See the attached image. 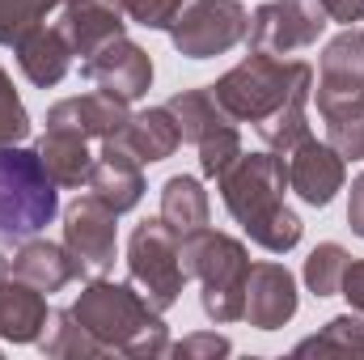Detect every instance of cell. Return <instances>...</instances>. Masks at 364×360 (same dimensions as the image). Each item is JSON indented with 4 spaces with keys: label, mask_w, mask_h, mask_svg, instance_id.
<instances>
[{
    "label": "cell",
    "mask_w": 364,
    "mask_h": 360,
    "mask_svg": "<svg viewBox=\"0 0 364 360\" xmlns=\"http://www.w3.org/2000/svg\"><path fill=\"white\" fill-rule=\"evenodd\" d=\"M343 110H364V30L343 26L322 47L318 60V115H343Z\"/></svg>",
    "instance_id": "obj_9"
},
{
    "label": "cell",
    "mask_w": 364,
    "mask_h": 360,
    "mask_svg": "<svg viewBox=\"0 0 364 360\" xmlns=\"http://www.w3.org/2000/svg\"><path fill=\"white\" fill-rule=\"evenodd\" d=\"M296 275L284 268V263H250L246 275V322L255 331H279L296 318Z\"/></svg>",
    "instance_id": "obj_13"
},
{
    "label": "cell",
    "mask_w": 364,
    "mask_h": 360,
    "mask_svg": "<svg viewBox=\"0 0 364 360\" xmlns=\"http://www.w3.org/2000/svg\"><path fill=\"white\" fill-rule=\"evenodd\" d=\"M178 119V132H182V144H199L203 136H212L220 123H229V115L216 106L212 90H178L170 102H166Z\"/></svg>",
    "instance_id": "obj_24"
},
{
    "label": "cell",
    "mask_w": 364,
    "mask_h": 360,
    "mask_svg": "<svg viewBox=\"0 0 364 360\" xmlns=\"http://www.w3.org/2000/svg\"><path fill=\"white\" fill-rule=\"evenodd\" d=\"M229 352H233V344L225 335H216V331H195L182 344H170V356L178 360H216V356H229Z\"/></svg>",
    "instance_id": "obj_33"
},
{
    "label": "cell",
    "mask_w": 364,
    "mask_h": 360,
    "mask_svg": "<svg viewBox=\"0 0 364 360\" xmlns=\"http://www.w3.org/2000/svg\"><path fill=\"white\" fill-rule=\"evenodd\" d=\"M174 233H195V229H203L208 221H212V203H208V191H203V182L191 179V174H174V179H166L161 186V212H157Z\"/></svg>",
    "instance_id": "obj_23"
},
{
    "label": "cell",
    "mask_w": 364,
    "mask_h": 360,
    "mask_svg": "<svg viewBox=\"0 0 364 360\" xmlns=\"http://www.w3.org/2000/svg\"><path fill=\"white\" fill-rule=\"evenodd\" d=\"M309 93H314V73L292 90V97L275 110L272 119H263L255 132H259V140L272 149V153H279V157H288L305 136H309Z\"/></svg>",
    "instance_id": "obj_22"
},
{
    "label": "cell",
    "mask_w": 364,
    "mask_h": 360,
    "mask_svg": "<svg viewBox=\"0 0 364 360\" xmlns=\"http://www.w3.org/2000/svg\"><path fill=\"white\" fill-rule=\"evenodd\" d=\"M348 225L356 238H364V174H356L352 191H348Z\"/></svg>",
    "instance_id": "obj_36"
},
{
    "label": "cell",
    "mask_w": 364,
    "mask_h": 360,
    "mask_svg": "<svg viewBox=\"0 0 364 360\" xmlns=\"http://www.w3.org/2000/svg\"><path fill=\"white\" fill-rule=\"evenodd\" d=\"M178 233L161 221V216H149L132 229L127 238V275L132 284L144 292V301L153 309H174L186 288V271H182V255H178Z\"/></svg>",
    "instance_id": "obj_6"
},
{
    "label": "cell",
    "mask_w": 364,
    "mask_h": 360,
    "mask_svg": "<svg viewBox=\"0 0 364 360\" xmlns=\"http://www.w3.org/2000/svg\"><path fill=\"white\" fill-rule=\"evenodd\" d=\"M64 246L81 263V275H106L119 255V212L106 208L97 195H77L64 208Z\"/></svg>",
    "instance_id": "obj_10"
},
{
    "label": "cell",
    "mask_w": 364,
    "mask_h": 360,
    "mask_svg": "<svg viewBox=\"0 0 364 360\" xmlns=\"http://www.w3.org/2000/svg\"><path fill=\"white\" fill-rule=\"evenodd\" d=\"M68 309L97 339L102 356H127V360L170 356V327H166L161 309H153L132 280L114 284L106 275H93Z\"/></svg>",
    "instance_id": "obj_2"
},
{
    "label": "cell",
    "mask_w": 364,
    "mask_h": 360,
    "mask_svg": "<svg viewBox=\"0 0 364 360\" xmlns=\"http://www.w3.org/2000/svg\"><path fill=\"white\" fill-rule=\"evenodd\" d=\"M9 271H13V263H9V255H4V250H0V280H4V275H9Z\"/></svg>",
    "instance_id": "obj_37"
},
{
    "label": "cell",
    "mask_w": 364,
    "mask_h": 360,
    "mask_svg": "<svg viewBox=\"0 0 364 360\" xmlns=\"http://www.w3.org/2000/svg\"><path fill=\"white\" fill-rule=\"evenodd\" d=\"M292 352L296 356H309V352H318V356H364V314L331 318L318 335L301 339Z\"/></svg>",
    "instance_id": "obj_26"
},
{
    "label": "cell",
    "mask_w": 364,
    "mask_h": 360,
    "mask_svg": "<svg viewBox=\"0 0 364 360\" xmlns=\"http://www.w3.org/2000/svg\"><path fill=\"white\" fill-rule=\"evenodd\" d=\"M246 30L250 13L242 9V0H186L182 17L170 30V43L186 60H212L246 43Z\"/></svg>",
    "instance_id": "obj_7"
},
{
    "label": "cell",
    "mask_w": 364,
    "mask_h": 360,
    "mask_svg": "<svg viewBox=\"0 0 364 360\" xmlns=\"http://www.w3.org/2000/svg\"><path fill=\"white\" fill-rule=\"evenodd\" d=\"M47 292H38L34 284L4 275L0 280V339L4 344H38V335L47 331Z\"/></svg>",
    "instance_id": "obj_19"
},
{
    "label": "cell",
    "mask_w": 364,
    "mask_h": 360,
    "mask_svg": "<svg viewBox=\"0 0 364 360\" xmlns=\"http://www.w3.org/2000/svg\"><path fill=\"white\" fill-rule=\"evenodd\" d=\"M220 199L229 208V216L246 229V238L255 246H263L267 255H288L305 225L301 216L284 203V191H288V162L263 149V153H242L220 179Z\"/></svg>",
    "instance_id": "obj_1"
},
{
    "label": "cell",
    "mask_w": 364,
    "mask_h": 360,
    "mask_svg": "<svg viewBox=\"0 0 364 360\" xmlns=\"http://www.w3.org/2000/svg\"><path fill=\"white\" fill-rule=\"evenodd\" d=\"M85 191L97 195L106 208H114L119 216L132 212L140 199H144V166L119 144V140H102V153L93 157Z\"/></svg>",
    "instance_id": "obj_15"
},
{
    "label": "cell",
    "mask_w": 364,
    "mask_h": 360,
    "mask_svg": "<svg viewBox=\"0 0 364 360\" xmlns=\"http://www.w3.org/2000/svg\"><path fill=\"white\" fill-rule=\"evenodd\" d=\"M140 166H157L166 157H174L182 144V132H178V119L170 106H149V110H136L123 132L114 136Z\"/></svg>",
    "instance_id": "obj_20"
},
{
    "label": "cell",
    "mask_w": 364,
    "mask_h": 360,
    "mask_svg": "<svg viewBox=\"0 0 364 360\" xmlns=\"http://www.w3.org/2000/svg\"><path fill=\"white\" fill-rule=\"evenodd\" d=\"M34 149H38L47 174L55 179L60 191H77V186H85L90 166H93V153H90V140H85V136L64 132V127H47V132L38 136Z\"/></svg>",
    "instance_id": "obj_21"
},
{
    "label": "cell",
    "mask_w": 364,
    "mask_h": 360,
    "mask_svg": "<svg viewBox=\"0 0 364 360\" xmlns=\"http://www.w3.org/2000/svg\"><path fill=\"white\" fill-rule=\"evenodd\" d=\"M127 119H132L127 102L102 90L81 93V97H60L55 106H47V127H64V132L85 136V140H114Z\"/></svg>",
    "instance_id": "obj_16"
},
{
    "label": "cell",
    "mask_w": 364,
    "mask_h": 360,
    "mask_svg": "<svg viewBox=\"0 0 364 360\" xmlns=\"http://www.w3.org/2000/svg\"><path fill=\"white\" fill-rule=\"evenodd\" d=\"M60 216V186L47 174L38 149H0V246L38 238Z\"/></svg>",
    "instance_id": "obj_4"
},
{
    "label": "cell",
    "mask_w": 364,
    "mask_h": 360,
    "mask_svg": "<svg viewBox=\"0 0 364 360\" xmlns=\"http://www.w3.org/2000/svg\"><path fill=\"white\" fill-rule=\"evenodd\" d=\"M326 4V17L339 21V26H356L364 21V0H322Z\"/></svg>",
    "instance_id": "obj_35"
},
{
    "label": "cell",
    "mask_w": 364,
    "mask_h": 360,
    "mask_svg": "<svg viewBox=\"0 0 364 360\" xmlns=\"http://www.w3.org/2000/svg\"><path fill=\"white\" fill-rule=\"evenodd\" d=\"M314 68L305 60H279L267 51H250L242 64H233L225 77H216L208 90L216 97V106L233 119V123H263L292 97V90L309 77Z\"/></svg>",
    "instance_id": "obj_5"
},
{
    "label": "cell",
    "mask_w": 364,
    "mask_h": 360,
    "mask_svg": "<svg viewBox=\"0 0 364 360\" xmlns=\"http://www.w3.org/2000/svg\"><path fill=\"white\" fill-rule=\"evenodd\" d=\"M26 136H30V110H26L21 93L13 90V77L0 68V149L21 144Z\"/></svg>",
    "instance_id": "obj_31"
},
{
    "label": "cell",
    "mask_w": 364,
    "mask_h": 360,
    "mask_svg": "<svg viewBox=\"0 0 364 360\" xmlns=\"http://www.w3.org/2000/svg\"><path fill=\"white\" fill-rule=\"evenodd\" d=\"M123 4V17L144 26V30H174V21L182 17L186 0H119Z\"/></svg>",
    "instance_id": "obj_32"
},
{
    "label": "cell",
    "mask_w": 364,
    "mask_h": 360,
    "mask_svg": "<svg viewBox=\"0 0 364 360\" xmlns=\"http://www.w3.org/2000/svg\"><path fill=\"white\" fill-rule=\"evenodd\" d=\"M13 55H17V68H21V77L34 85V90H55L64 77H68V68H73V43H68V34L51 21V26H38V30H30L17 47H13Z\"/></svg>",
    "instance_id": "obj_18"
},
{
    "label": "cell",
    "mask_w": 364,
    "mask_h": 360,
    "mask_svg": "<svg viewBox=\"0 0 364 360\" xmlns=\"http://www.w3.org/2000/svg\"><path fill=\"white\" fill-rule=\"evenodd\" d=\"M64 0H0V47H17L30 30L47 26Z\"/></svg>",
    "instance_id": "obj_27"
},
{
    "label": "cell",
    "mask_w": 364,
    "mask_h": 360,
    "mask_svg": "<svg viewBox=\"0 0 364 360\" xmlns=\"http://www.w3.org/2000/svg\"><path fill=\"white\" fill-rule=\"evenodd\" d=\"M81 73H85L102 93H110V97H119V102H127V106L140 102L144 93L153 90V55H149L140 43H132L127 34L114 38V43H106L97 55H90V60L81 64Z\"/></svg>",
    "instance_id": "obj_11"
},
{
    "label": "cell",
    "mask_w": 364,
    "mask_h": 360,
    "mask_svg": "<svg viewBox=\"0 0 364 360\" xmlns=\"http://www.w3.org/2000/svg\"><path fill=\"white\" fill-rule=\"evenodd\" d=\"M326 4L322 0H267L250 13L246 43L250 51H267L279 60H292L296 51L314 47L326 30Z\"/></svg>",
    "instance_id": "obj_8"
},
{
    "label": "cell",
    "mask_w": 364,
    "mask_h": 360,
    "mask_svg": "<svg viewBox=\"0 0 364 360\" xmlns=\"http://www.w3.org/2000/svg\"><path fill=\"white\" fill-rule=\"evenodd\" d=\"M55 26L68 34V43L81 55V64L90 55H97L106 43H114V38L127 34L119 0H64L60 13H55Z\"/></svg>",
    "instance_id": "obj_14"
},
{
    "label": "cell",
    "mask_w": 364,
    "mask_h": 360,
    "mask_svg": "<svg viewBox=\"0 0 364 360\" xmlns=\"http://www.w3.org/2000/svg\"><path fill=\"white\" fill-rule=\"evenodd\" d=\"M182 271L186 280H199V305L216 327L242 322L246 314V275H250V255L237 238L220 233V229H195L182 233L178 242Z\"/></svg>",
    "instance_id": "obj_3"
},
{
    "label": "cell",
    "mask_w": 364,
    "mask_h": 360,
    "mask_svg": "<svg viewBox=\"0 0 364 360\" xmlns=\"http://www.w3.org/2000/svg\"><path fill=\"white\" fill-rule=\"evenodd\" d=\"M199 170H203V179H220L246 149H242V132H237V123L229 119V123H220L212 136H203L199 144Z\"/></svg>",
    "instance_id": "obj_29"
},
{
    "label": "cell",
    "mask_w": 364,
    "mask_h": 360,
    "mask_svg": "<svg viewBox=\"0 0 364 360\" xmlns=\"http://www.w3.org/2000/svg\"><path fill=\"white\" fill-rule=\"evenodd\" d=\"M284 162H288V191H296V199L309 208H331V199L348 182V162L326 140H318L314 132Z\"/></svg>",
    "instance_id": "obj_12"
},
{
    "label": "cell",
    "mask_w": 364,
    "mask_h": 360,
    "mask_svg": "<svg viewBox=\"0 0 364 360\" xmlns=\"http://www.w3.org/2000/svg\"><path fill=\"white\" fill-rule=\"evenodd\" d=\"M322 123H326V144L343 162H364V110H343Z\"/></svg>",
    "instance_id": "obj_30"
},
{
    "label": "cell",
    "mask_w": 364,
    "mask_h": 360,
    "mask_svg": "<svg viewBox=\"0 0 364 360\" xmlns=\"http://www.w3.org/2000/svg\"><path fill=\"white\" fill-rule=\"evenodd\" d=\"M339 292L348 297V305H352L356 314H364V259H352V263H348Z\"/></svg>",
    "instance_id": "obj_34"
},
{
    "label": "cell",
    "mask_w": 364,
    "mask_h": 360,
    "mask_svg": "<svg viewBox=\"0 0 364 360\" xmlns=\"http://www.w3.org/2000/svg\"><path fill=\"white\" fill-rule=\"evenodd\" d=\"M352 263V255L339 246V242H322V246H314L309 250V259H305V288L314 292V297H335L339 292V284H343V271Z\"/></svg>",
    "instance_id": "obj_28"
},
{
    "label": "cell",
    "mask_w": 364,
    "mask_h": 360,
    "mask_svg": "<svg viewBox=\"0 0 364 360\" xmlns=\"http://www.w3.org/2000/svg\"><path fill=\"white\" fill-rule=\"evenodd\" d=\"M38 352L51 360H85V356H102L97 339L73 318V309H51L47 331L38 335Z\"/></svg>",
    "instance_id": "obj_25"
},
{
    "label": "cell",
    "mask_w": 364,
    "mask_h": 360,
    "mask_svg": "<svg viewBox=\"0 0 364 360\" xmlns=\"http://www.w3.org/2000/svg\"><path fill=\"white\" fill-rule=\"evenodd\" d=\"M13 271L9 275H17V280H26V284H34L38 292H60V288H68L73 280H85L81 275V263L73 259V250L64 246V242H47V238H26V242H17V250H13Z\"/></svg>",
    "instance_id": "obj_17"
}]
</instances>
